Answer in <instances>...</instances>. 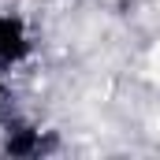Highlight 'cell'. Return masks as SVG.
Wrapping results in <instances>:
<instances>
[{
    "mask_svg": "<svg viewBox=\"0 0 160 160\" xmlns=\"http://www.w3.org/2000/svg\"><path fill=\"white\" fill-rule=\"evenodd\" d=\"M22 52H26V34H22V22H19V19L0 15V63L19 60Z\"/></svg>",
    "mask_w": 160,
    "mask_h": 160,
    "instance_id": "1",
    "label": "cell"
},
{
    "mask_svg": "<svg viewBox=\"0 0 160 160\" xmlns=\"http://www.w3.org/2000/svg\"><path fill=\"white\" fill-rule=\"evenodd\" d=\"M8 153L11 157H34V153H41V134L38 130H15L8 138Z\"/></svg>",
    "mask_w": 160,
    "mask_h": 160,
    "instance_id": "2",
    "label": "cell"
}]
</instances>
